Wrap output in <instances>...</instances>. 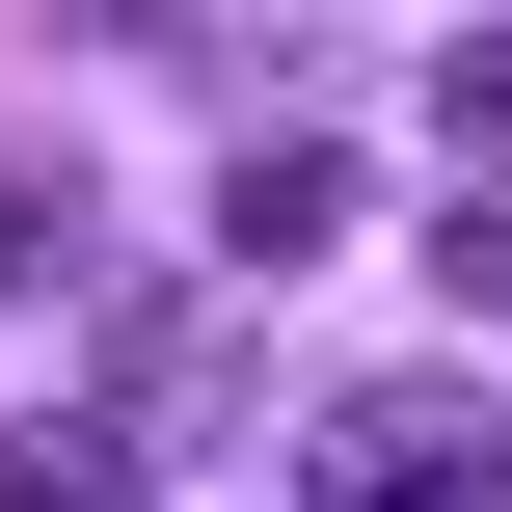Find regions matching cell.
Instances as JSON below:
<instances>
[{
  "label": "cell",
  "instance_id": "cell-3",
  "mask_svg": "<svg viewBox=\"0 0 512 512\" xmlns=\"http://www.w3.org/2000/svg\"><path fill=\"white\" fill-rule=\"evenodd\" d=\"M0 512H162L135 432H0Z\"/></svg>",
  "mask_w": 512,
  "mask_h": 512
},
{
  "label": "cell",
  "instance_id": "cell-5",
  "mask_svg": "<svg viewBox=\"0 0 512 512\" xmlns=\"http://www.w3.org/2000/svg\"><path fill=\"white\" fill-rule=\"evenodd\" d=\"M432 135H459V162H512V27H459V54H432Z\"/></svg>",
  "mask_w": 512,
  "mask_h": 512
},
{
  "label": "cell",
  "instance_id": "cell-4",
  "mask_svg": "<svg viewBox=\"0 0 512 512\" xmlns=\"http://www.w3.org/2000/svg\"><path fill=\"white\" fill-rule=\"evenodd\" d=\"M54 270H81V189H54L27 135H0V297H54Z\"/></svg>",
  "mask_w": 512,
  "mask_h": 512
},
{
  "label": "cell",
  "instance_id": "cell-2",
  "mask_svg": "<svg viewBox=\"0 0 512 512\" xmlns=\"http://www.w3.org/2000/svg\"><path fill=\"white\" fill-rule=\"evenodd\" d=\"M216 243H243V270H324V243H351V162H324V135H243V162H216Z\"/></svg>",
  "mask_w": 512,
  "mask_h": 512
},
{
  "label": "cell",
  "instance_id": "cell-1",
  "mask_svg": "<svg viewBox=\"0 0 512 512\" xmlns=\"http://www.w3.org/2000/svg\"><path fill=\"white\" fill-rule=\"evenodd\" d=\"M297 512H512V459L459 432V405H324V459H297Z\"/></svg>",
  "mask_w": 512,
  "mask_h": 512
},
{
  "label": "cell",
  "instance_id": "cell-7",
  "mask_svg": "<svg viewBox=\"0 0 512 512\" xmlns=\"http://www.w3.org/2000/svg\"><path fill=\"white\" fill-rule=\"evenodd\" d=\"M81 27H189V0H81Z\"/></svg>",
  "mask_w": 512,
  "mask_h": 512
},
{
  "label": "cell",
  "instance_id": "cell-6",
  "mask_svg": "<svg viewBox=\"0 0 512 512\" xmlns=\"http://www.w3.org/2000/svg\"><path fill=\"white\" fill-rule=\"evenodd\" d=\"M432 297H459V324H512V189H459V216H432Z\"/></svg>",
  "mask_w": 512,
  "mask_h": 512
}]
</instances>
